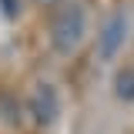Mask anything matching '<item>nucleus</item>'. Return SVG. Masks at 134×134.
<instances>
[{
  "mask_svg": "<svg viewBox=\"0 0 134 134\" xmlns=\"http://www.w3.org/2000/svg\"><path fill=\"white\" fill-rule=\"evenodd\" d=\"M127 34H131V17H127V10L124 7L111 10L107 20L100 24V30H97V57H100V64H111L117 54L124 50Z\"/></svg>",
  "mask_w": 134,
  "mask_h": 134,
  "instance_id": "nucleus-2",
  "label": "nucleus"
},
{
  "mask_svg": "<svg viewBox=\"0 0 134 134\" xmlns=\"http://www.w3.org/2000/svg\"><path fill=\"white\" fill-rule=\"evenodd\" d=\"M84 30H87V14H84L81 3H67L57 10L54 24H50V44L57 54H74L84 40Z\"/></svg>",
  "mask_w": 134,
  "mask_h": 134,
  "instance_id": "nucleus-1",
  "label": "nucleus"
},
{
  "mask_svg": "<svg viewBox=\"0 0 134 134\" xmlns=\"http://www.w3.org/2000/svg\"><path fill=\"white\" fill-rule=\"evenodd\" d=\"M30 111H34V117L40 124H54V117H57L60 107H57V91L50 84H37V91L30 97Z\"/></svg>",
  "mask_w": 134,
  "mask_h": 134,
  "instance_id": "nucleus-3",
  "label": "nucleus"
},
{
  "mask_svg": "<svg viewBox=\"0 0 134 134\" xmlns=\"http://www.w3.org/2000/svg\"><path fill=\"white\" fill-rule=\"evenodd\" d=\"M40 3H54V0H40Z\"/></svg>",
  "mask_w": 134,
  "mask_h": 134,
  "instance_id": "nucleus-5",
  "label": "nucleus"
},
{
  "mask_svg": "<svg viewBox=\"0 0 134 134\" xmlns=\"http://www.w3.org/2000/svg\"><path fill=\"white\" fill-rule=\"evenodd\" d=\"M114 94L121 100H134V67H127V70H121L114 81Z\"/></svg>",
  "mask_w": 134,
  "mask_h": 134,
  "instance_id": "nucleus-4",
  "label": "nucleus"
}]
</instances>
